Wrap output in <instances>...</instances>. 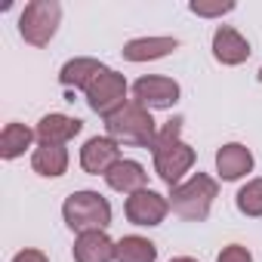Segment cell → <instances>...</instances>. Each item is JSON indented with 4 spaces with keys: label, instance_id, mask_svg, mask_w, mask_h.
I'll list each match as a JSON object with an SVG mask.
<instances>
[{
    "label": "cell",
    "instance_id": "6da1fadb",
    "mask_svg": "<svg viewBox=\"0 0 262 262\" xmlns=\"http://www.w3.org/2000/svg\"><path fill=\"white\" fill-rule=\"evenodd\" d=\"M179 133H182V117L167 120L161 126V133H158L155 148H151V155H155V173L170 188L182 185V176L194 167V148H188L179 139Z\"/></svg>",
    "mask_w": 262,
    "mask_h": 262
},
{
    "label": "cell",
    "instance_id": "7a4b0ae2",
    "mask_svg": "<svg viewBox=\"0 0 262 262\" xmlns=\"http://www.w3.org/2000/svg\"><path fill=\"white\" fill-rule=\"evenodd\" d=\"M105 129L117 145H136V148H155L158 133H161L151 111L142 108L139 102H126L114 114H108Z\"/></svg>",
    "mask_w": 262,
    "mask_h": 262
},
{
    "label": "cell",
    "instance_id": "3957f363",
    "mask_svg": "<svg viewBox=\"0 0 262 262\" xmlns=\"http://www.w3.org/2000/svg\"><path fill=\"white\" fill-rule=\"evenodd\" d=\"M65 225L77 234L83 231H105L111 225V204L99 191H74L62 204Z\"/></svg>",
    "mask_w": 262,
    "mask_h": 262
},
{
    "label": "cell",
    "instance_id": "277c9868",
    "mask_svg": "<svg viewBox=\"0 0 262 262\" xmlns=\"http://www.w3.org/2000/svg\"><path fill=\"white\" fill-rule=\"evenodd\" d=\"M216 194H219L216 179L207 176V173H194L188 182H182V185L173 188L170 207H173V213H179L188 222H204L210 216V207H213Z\"/></svg>",
    "mask_w": 262,
    "mask_h": 262
},
{
    "label": "cell",
    "instance_id": "5b68a950",
    "mask_svg": "<svg viewBox=\"0 0 262 262\" xmlns=\"http://www.w3.org/2000/svg\"><path fill=\"white\" fill-rule=\"evenodd\" d=\"M62 22V4L59 0H31L19 16V34L31 47H47Z\"/></svg>",
    "mask_w": 262,
    "mask_h": 262
},
{
    "label": "cell",
    "instance_id": "8992f818",
    "mask_svg": "<svg viewBox=\"0 0 262 262\" xmlns=\"http://www.w3.org/2000/svg\"><path fill=\"white\" fill-rule=\"evenodd\" d=\"M86 105H90L96 114H102V117L114 114L120 105H126V77L117 74L114 68H105V71L86 86Z\"/></svg>",
    "mask_w": 262,
    "mask_h": 262
},
{
    "label": "cell",
    "instance_id": "52a82bcc",
    "mask_svg": "<svg viewBox=\"0 0 262 262\" xmlns=\"http://www.w3.org/2000/svg\"><path fill=\"white\" fill-rule=\"evenodd\" d=\"M123 213H126V219L133 222V225H148V228H151V225H161V222L167 219L170 201H167L164 194L151 191V188H142V191H136V194L126 198Z\"/></svg>",
    "mask_w": 262,
    "mask_h": 262
},
{
    "label": "cell",
    "instance_id": "ba28073f",
    "mask_svg": "<svg viewBox=\"0 0 262 262\" xmlns=\"http://www.w3.org/2000/svg\"><path fill=\"white\" fill-rule=\"evenodd\" d=\"M133 102H139L142 108H170L179 102V83L161 74L139 77L133 83Z\"/></svg>",
    "mask_w": 262,
    "mask_h": 262
},
{
    "label": "cell",
    "instance_id": "9c48e42d",
    "mask_svg": "<svg viewBox=\"0 0 262 262\" xmlns=\"http://www.w3.org/2000/svg\"><path fill=\"white\" fill-rule=\"evenodd\" d=\"M117 161H120V148L111 136H93L80 148V167L93 176H105Z\"/></svg>",
    "mask_w": 262,
    "mask_h": 262
},
{
    "label": "cell",
    "instance_id": "30bf717a",
    "mask_svg": "<svg viewBox=\"0 0 262 262\" xmlns=\"http://www.w3.org/2000/svg\"><path fill=\"white\" fill-rule=\"evenodd\" d=\"M74 262H117V244L105 231H83L74 241Z\"/></svg>",
    "mask_w": 262,
    "mask_h": 262
},
{
    "label": "cell",
    "instance_id": "8fae6325",
    "mask_svg": "<svg viewBox=\"0 0 262 262\" xmlns=\"http://www.w3.org/2000/svg\"><path fill=\"white\" fill-rule=\"evenodd\" d=\"M83 129V120L77 117H68V114H43L40 123H37V139L40 145H65L68 139H74Z\"/></svg>",
    "mask_w": 262,
    "mask_h": 262
},
{
    "label": "cell",
    "instance_id": "7c38bea8",
    "mask_svg": "<svg viewBox=\"0 0 262 262\" xmlns=\"http://www.w3.org/2000/svg\"><path fill=\"white\" fill-rule=\"evenodd\" d=\"M213 56L222 65H241L250 59V43L231 28V25H219L213 34Z\"/></svg>",
    "mask_w": 262,
    "mask_h": 262
},
{
    "label": "cell",
    "instance_id": "4fadbf2b",
    "mask_svg": "<svg viewBox=\"0 0 262 262\" xmlns=\"http://www.w3.org/2000/svg\"><path fill=\"white\" fill-rule=\"evenodd\" d=\"M105 182H108V188H114V191H120V194H136V191L145 188L148 173H145V167H142L139 161H123V158H120V161L105 173Z\"/></svg>",
    "mask_w": 262,
    "mask_h": 262
},
{
    "label": "cell",
    "instance_id": "5bb4252c",
    "mask_svg": "<svg viewBox=\"0 0 262 262\" xmlns=\"http://www.w3.org/2000/svg\"><path fill=\"white\" fill-rule=\"evenodd\" d=\"M216 170H219V176H222L225 182H234V179L247 176V173L253 170V155H250V148L241 145V142L222 145V148L216 151Z\"/></svg>",
    "mask_w": 262,
    "mask_h": 262
},
{
    "label": "cell",
    "instance_id": "9a60e30c",
    "mask_svg": "<svg viewBox=\"0 0 262 262\" xmlns=\"http://www.w3.org/2000/svg\"><path fill=\"white\" fill-rule=\"evenodd\" d=\"M173 50H179L176 37H136V40H129L120 53H123L126 62H151V59L170 56Z\"/></svg>",
    "mask_w": 262,
    "mask_h": 262
},
{
    "label": "cell",
    "instance_id": "2e32d148",
    "mask_svg": "<svg viewBox=\"0 0 262 262\" xmlns=\"http://www.w3.org/2000/svg\"><path fill=\"white\" fill-rule=\"evenodd\" d=\"M102 71H105V65H102V62L80 56V59H71V62H65V65H62L59 80H62V86H68V90H83V93H86V86H90Z\"/></svg>",
    "mask_w": 262,
    "mask_h": 262
},
{
    "label": "cell",
    "instance_id": "e0dca14e",
    "mask_svg": "<svg viewBox=\"0 0 262 262\" xmlns=\"http://www.w3.org/2000/svg\"><path fill=\"white\" fill-rule=\"evenodd\" d=\"M31 167H34V173L56 179L68 170V148L65 145H40L31 155Z\"/></svg>",
    "mask_w": 262,
    "mask_h": 262
},
{
    "label": "cell",
    "instance_id": "ac0fdd59",
    "mask_svg": "<svg viewBox=\"0 0 262 262\" xmlns=\"http://www.w3.org/2000/svg\"><path fill=\"white\" fill-rule=\"evenodd\" d=\"M37 133L28 129L25 123H7L4 133H0V158L4 161H13L19 155H25V148H31V139Z\"/></svg>",
    "mask_w": 262,
    "mask_h": 262
},
{
    "label": "cell",
    "instance_id": "d6986e66",
    "mask_svg": "<svg viewBox=\"0 0 262 262\" xmlns=\"http://www.w3.org/2000/svg\"><path fill=\"white\" fill-rule=\"evenodd\" d=\"M155 259H158V247L148 237L126 234L117 241V262H155Z\"/></svg>",
    "mask_w": 262,
    "mask_h": 262
},
{
    "label": "cell",
    "instance_id": "ffe728a7",
    "mask_svg": "<svg viewBox=\"0 0 262 262\" xmlns=\"http://www.w3.org/2000/svg\"><path fill=\"white\" fill-rule=\"evenodd\" d=\"M237 210L244 216H262V179H250L241 191H237Z\"/></svg>",
    "mask_w": 262,
    "mask_h": 262
},
{
    "label": "cell",
    "instance_id": "44dd1931",
    "mask_svg": "<svg viewBox=\"0 0 262 262\" xmlns=\"http://www.w3.org/2000/svg\"><path fill=\"white\" fill-rule=\"evenodd\" d=\"M188 10H191L194 16H207V19H213V16H225V13H231L234 4H231V0H228V4H201V0H194V4H188Z\"/></svg>",
    "mask_w": 262,
    "mask_h": 262
},
{
    "label": "cell",
    "instance_id": "7402d4cb",
    "mask_svg": "<svg viewBox=\"0 0 262 262\" xmlns=\"http://www.w3.org/2000/svg\"><path fill=\"white\" fill-rule=\"evenodd\" d=\"M216 262H253V256H250L247 247H241V244H228V247H222V253L216 256Z\"/></svg>",
    "mask_w": 262,
    "mask_h": 262
},
{
    "label": "cell",
    "instance_id": "603a6c76",
    "mask_svg": "<svg viewBox=\"0 0 262 262\" xmlns=\"http://www.w3.org/2000/svg\"><path fill=\"white\" fill-rule=\"evenodd\" d=\"M13 262H50V259H47V253H40V250H22V253L13 256Z\"/></svg>",
    "mask_w": 262,
    "mask_h": 262
},
{
    "label": "cell",
    "instance_id": "cb8c5ba5",
    "mask_svg": "<svg viewBox=\"0 0 262 262\" xmlns=\"http://www.w3.org/2000/svg\"><path fill=\"white\" fill-rule=\"evenodd\" d=\"M170 262H198V259H191V256H176V259H170Z\"/></svg>",
    "mask_w": 262,
    "mask_h": 262
},
{
    "label": "cell",
    "instance_id": "d4e9b609",
    "mask_svg": "<svg viewBox=\"0 0 262 262\" xmlns=\"http://www.w3.org/2000/svg\"><path fill=\"white\" fill-rule=\"evenodd\" d=\"M259 80H262V68H259Z\"/></svg>",
    "mask_w": 262,
    "mask_h": 262
}]
</instances>
